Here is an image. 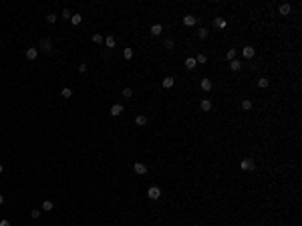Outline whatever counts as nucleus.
I'll list each match as a JSON object with an SVG mask.
<instances>
[{
  "instance_id": "dca6fc26",
  "label": "nucleus",
  "mask_w": 302,
  "mask_h": 226,
  "mask_svg": "<svg viewBox=\"0 0 302 226\" xmlns=\"http://www.w3.org/2000/svg\"><path fill=\"white\" fill-rule=\"evenodd\" d=\"M81 18H83L81 14H73V16H71V22H73V24H81Z\"/></svg>"
},
{
  "instance_id": "393cba45",
  "label": "nucleus",
  "mask_w": 302,
  "mask_h": 226,
  "mask_svg": "<svg viewBox=\"0 0 302 226\" xmlns=\"http://www.w3.org/2000/svg\"><path fill=\"white\" fill-rule=\"evenodd\" d=\"M93 43H97V45L103 43V36H101V34H93Z\"/></svg>"
},
{
  "instance_id": "4be33fe9",
  "label": "nucleus",
  "mask_w": 302,
  "mask_h": 226,
  "mask_svg": "<svg viewBox=\"0 0 302 226\" xmlns=\"http://www.w3.org/2000/svg\"><path fill=\"white\" fill-rule=\"evenodd\" d=\"M105 45H107V46H115V38H113V36H107V38H105Z\"/></svg>"
},
{
  "instance_id": "72a5a7b5",
  "label": "nucleus",
  "mask_w": 302,
  "mask_h": 226,
  "mask_svg": "<svg viewBox=\"0 0 302 226\" xmlns=\"http://www.w3.org/2000/svg\"><path fill=\"white\" fill-rule=\"evenodd\" d=\"M40 216V210H32V218H38Z\"/></svg>"
},
{
  "instance_id": "f03ea898",
  "label": "nucleus",
  "mask_w": 302,
  "mask_h": 226,
  "mask_svg": "<svg viewBox=\"0 0 302 226\" xmlns=\"http://www.w3.org/2000/svg\"><path fill=\"white\" fill-rule=\"evenodd\" d=\"M121 113H123V105H121V103H115V105L111 107V115L117 117V115H121Z\"/></svg>"
},
{
  "instance_id": "bb28decb",
  "label": "nucleus",
  "mask_w": 302,
  "mask_h": 226,
  "mask_svg": "<svg viewBox=\"0 0 302 226\" xmlns=\"http://www.w3.org/2000/svg\"><path fill=\"white\" fill-rule=\"evenodd\" d=\"M197 34H200V38H205V36H208V30H205V28H200Z\"/></svg>"
},
{
  "instance_id": "6e6552de",
  "label": "nucleus",
  "mask_w": 302,
  "mask_h": 226,
  "mask_svg": "<svg viewBox=\"0 0 302 226\" xmlns=\"http://www.w3.org/2000/svg\"><path fill=\"white\" fill-rule=\"evenodd\" d=\"M40 46H43V51H46V53H50V51H53L50 41H40Z\"/></svg>"
},
{
  "instance_id": "9b49d317",
  "label": "nucleus",
  "mask_w": 302,
  "mask_h": 226,
  "mask_svg": "<svg viewBox=\"0 0 302 226\" xmlns=\"http://www.w3.org/2000/svg\"><path fill=\"white\" fill-rule=\"evenodd\" d=\"M173 81H175L173 77H165V79H163V87H165V89H169V87H173Z\"/></svg>"
},
{
  "instance_id": "20e7f679",
  "label": "nucleus",
  "mask_w": 302,
  "mask_h": 226,
  "mask_svg": "<svg viewBox=\"0 0 302 226\" xmlns=\"http://www.w3.org/2000/svg\"><path fill=\"white\" fill-rule=\"evenodd\" d=\"M240 168H242V170H254L256 166H254V162H252V159H244V162L240 164Z\"/></svg>"
},
{
  "instance_id": "c9c22d12",
  "label": "nucleus",
  "mask_w": 302,
  "mask_h": 226,
  "mask_svg": "<svg viewBox=\"0 0 302 226\" xmlns=\"http://www.w3.org/2000/svg\"><path fill=\"white\" fill-rule=\"evenodd\" d=\"M2 202H4V196H2V194H0V204H2Z\"/></svg>"
},
{
  "instance_id": "aec40b11",
  "label": "nucleus",
  "mask_w": 302,
  "mask_h": 226,
  "mask_svg": "<svg viewBox=\"0 0 302 226\" xmlns=\"http://www.w3.org/2000/svg\"><path fill=\"white\" fill-rule=\"evenodd\" d=\"M216 26L218 28H226V20L224 18H216Z\"/></svg>"
},
{
  "instance_id": "39448f33",
  "label": "nucleus",
  "mask_w": 302,
  "mask_h": 226,
  "mask_svg": "<svg viewBox=\"0 0 302 226\" xmlns=\"http://www.w3.org/2000/svg\"><path fill=\"white\" fill-rule=\"evenodd\" d=\"M135 172H137V174H145L147 166H145V164H141V162H137V164H135Z\"/></svg>"
},
{
  "instance_id": "c85d7f7f",
  "label": "nucleus",
  "mask_w": 302,
  "mask_h": 226,
  "mask_svg": "<svg viewBox=\"0 0 302 226\" xmlns=\"http://www.w3.org/2000/svg\"><path fill=\"white\" fill-rule=\"evenodd\" d=\"M71 16H73V14H71V10H68V8H65V10H63V18H71Z\"/></svg>"
},
{
  "instance_id": "b1692460",
  "label": "nucleus",
  "mask_w": 302,
  "mask_h": 226,
  "mask_svg": "<svg viewBox=\"0 0 302 226\" xmlns=\"http://www.w3.org/2000/svg\"><path fill=\"white\" fill-rule=\"evenodd\" d=\"M43 210H46V212H48V210H53V202H48V200H46V202H43Z\"/></svg>"
},
{
  "instance_id": "c756f323",
  "label": "nucleus",
  "mask_w": 302,
  "mask_h": 226,
  "mask_svg": "<svg viewBox=\"0 0 302 226\" xmlns=\"http://www.w3.org/2000/svg\"><path fill=\"white\" fill-rule=\"evenodd\" d=\"M234 56H236V51H234V49H232V51H228V59H230V61H234Z\"/></svg>"
},
{
  "instance_id": "473e14b6",
  "label": "nucleus",
  "mask_w": 302,
  "mask_h": 226,
  "mask_svg": "<svg viewBox=\"0 0 302 226\" xmlns=\"http://www.w3.org/2000/svg\"><path fill=\"white\" fill-rule=\"evenodd\" d=\"M195 61H197V63H205L208 59H205V55H200V56H197V59H195Z\"/></svg>"
},
{
  "instance_id": "2eb2a0df",
  "label": "nucleus",
  "mask_w": 302,
  "mask_h": 226,
  "mask_svg": "<svg viewBox=\"0 0 302 226\" xmlns=\"http://www.w3.org/2000/svg\"><path fill=\"white\" fill-rule=\"evenodd\" d=\"M135 121H137V125H145L147 123V117H145V115H137Z\"/></svg>"
},
{
  "instance_id": "7c9ffc66",
  "label": "nucleus",
  "mask_w": 302,
  "mask_h": 226,
  "mask_svg": "<svg viewBox=\"0 0 302 226\" xmlns=\"http://www.w3.org/2000/svg\"><path fill=\"white\" fill-rule=\"evenodd\" d=\"M46 20H48V22H55V20H56V14H48V16H46Z\"/></svg>"
},
{
  "instance_id": "f3484780",
  "label": "nucleus",
  "mask_w": 302,
  "mask_h": 226,
  "mask_svg": "<svg viewBox=\"0 0 302 226\" xmlns=\"http://www.w3.org/2000/svg\"><path fill=\"white\" fill-rule=\"evenodd\" d=\"M61 95H63V97H65V99H68V97H71V95H73V91L68 89V87H65V89L61 91Z\"/></svg>"
},
{
  "instance_id": "2f4dec72",
  "label": "nucleus",
  "mask_w": 302,
  "mask_h": 226,
  "mask_svg": "<svg viewBox=\"0 0 302 226\" xmlns=\"http://www.w3.org/2000/svg\"><path fill=\"white\" fill-rule=\"evenodd\" d=\"M85 71H87V65H85V63H81V65H79V73H85Z\"/></svg>"
},
{
  "instance_id": "7ed1b4c3",
  "label": "nucleus",
  "mask_w": 302,
  "mask_h": 226,
  "mask_svg": "<svg viewBox=\"0 0 302 226\" xmlns=\"http://www.w3.org/2000/svg\"><path fill=\"white\" fill-rule=\"evenodd\" d=\"M242 55L246 56V59H252L254 56V46H244L242 49Z\"/></svg>"
},
{
  "instance_id": "9d476101",
  "label": "nucleus",
  "mask_w": 302,
  "mask_h": 226,
  "mask_svg": "<svg viewBox=\"0 0 302 226\" xmlns=\"http://www.w3.org/2000/svg\"><path fill=\"white\" fill-rule=\"evenodd\" d=\"M195 65H197V61H195V59H191V56L185 61V69H195Z\"/></svg>"
},
{
  "instance_id": "f8f14e48",
  "label": "nucleus",
  "mask_w": 302,
  "mask_h": 226,
  "mask_svg": "<svg viewBox=\"0 0 302 226\" xmlns=\"http://www.w3.org/2000/svg\"><path fill=\"white\" fill-rule=\"evenodd\" d=\"M201 89H203V91H210V89H212V81H210V79H203V81H201Z\"/></svg>"
},
{
  "instance_id": "cd10ccee",
  "label": "nucleus",
  "mask_w": 302,
  "mask_h": 226,
  "mask_svg": "<svg viewBox=\"0 0 302 226\" xmlns=\"http://www.w3.org/2000/svg\"><path fill=\"white\" fill-rule=\"evenodd\" d=\"M258 85H260L262 89H264V87H268V79H260V81H258Z\"/></svg>"
},
{
  "instance_id": "6ab92c4d",
  "label": "nucleus",
  "mask_w": 302,
  "mask_h": 226,
  "mask_svg": "<svg viewBox=\"0 0 302 226\" xmlns=\"http://www.w3.org/2000/svg\"><path fill=\"white\" fill-rule=\"evenodd\" d=\"M290 12V4H282L280 6V14H288Z\"/></svg>"
},
{
  "instance_id": "4468645a",
  "label": "nucleus",
  "mask_w": 302,
  "mask_h": 226,
  "mask_svg": "<svg viewBox=\"0 0 302 226\" xmlns=\"http://www.w3.org/2000/svg\"><path fill=\"white\" fill-rule=\"evenodd\" d=\"M201 109H203V111H210V109H212V101L203 99V101H201Z\"/></svg>"
},
{
  "instance_id": "423d86ee",
  "label": "nucleus",
  "mask_w": 302,
  "mask_h": 226,
  "mask_svg": "<svg viewBox=\"0 0 302 226\" xmlns=\"http://www.w3.org/2000/svg\"><path fill=\"white\" fill-rule=\"evenodd\" d=\"M36 56H38V51H36V49H28V51H26V59H30V61H34Z\"/></svg>"
},
{
  "instance_id": "1a4fd4ad",
  "label": "nucleus",
  "mask_w": 302,
  "mask_h": 226,
  "mask_svg": "<svg viewBox=\"0 0 302 226\" xmlns=\"http://www.w3.org/2000/svg\"><path fill=\"white\" fill-rule=\"evenodd\" d=\"M161 33H163L161 24H153V26H151V34H155V36H157V34H161Z\"/></svg>"
},
{
  "instance_id": "f257e3e1",
  "label": "nucleus",
  "mask_w": 302,
  "mask_h": 226,
  "mask_svg": "<svg viewBox=\"0 0 302 226\" xmlns=\"http://www.w3.org/2000/svg\"><path fill=\"white\" fill-rule=\"evenodd\" d=\"M147 196H149V198H151V200H157V198H159V196H161V190H159V188H157V186H151V188H149V190H147Z\"/></svg>"
},
{
  "instance_id": "a211bd4d",
  "label": "nucleus",
  "mask_w": 302,
  "mask_h": 226,
  "mask_svg": "<svg viewBox=\"0 0 302 226\" xmlns=\"http://www.w3.org/2000/svg\"><path fill=\"white\" fill-rule=\"evenodd\" d=\"M242 109H244V111H250V109H252V101H248V99L242 101Z\"/></svg>"
},
{
  "instance_id": "a878e982",
  "label": "nucleus",
  "mask_w": 302,
  "mask_h": 226,
  "mask_svg": "<svg viewBox=\"0 0 302 226\" xmlns=\"http://www.w3.org/2000/svg\"><path fill=\"white\" fill-rule=\"evenodd\" d=\"M123 97H127V99L133 97V91H131V89H123Z\"/></svg>"
},
{
  "instance_id": "412c9836",
  "label": "nucleus",
  "mask_w": 302,
  "mask_h": 226,
  "mask_svg": "<svg viewBox=\"0 0 302 226\" xmlns=\"http://www.w3.org/2000/svg\"><path fill=\"white\" fill-rule=\"evenodd\" d=\"M123 56H125V59H131V56H133V49H125Z\"/></svg>"
},
{
  "instance_id": "0eeeda50",
  "label": "nucleus",
  "mask_w": 302,
  "mask_h": 226,
  "mask_svg": "<svg viewBox=\"0 0 302 226\" xmlns=\"http://www.w3.org/2000/svg\"><path fill=\"white\" fill-rule=\"evenodd\" d=\"M183 24L185 26H193L195 24V16H183Z\"/></svg>"
},
{
  "instance_id": "f704fd0d",
  "label": "nucleus",
  "mask_w": 302,
  "mask_h": 226,
  "mask_svg": "<svg viewBox=\"0 0 302 226\" xmlns=\"http://www.w3.org/2000/svg\"><path fill=\"white\" fill-rule=\"evenodd\" d=\"M0 226H10V222L8 220H0Z\"/></svg>"
},
{
  "instance_id": "5701e85b",
  "label": "nucleus",
  "mask_w": 302,
  "mask_h": 226,
  "mask_svg": "<svg viewBox=\"0 0 302 226\" xmlns=\"http://www.w3.org/2000/svg\"><path fill=\"white\" fill-rule=\"evenodd\" d=\"M163 45H165V49H173V45H175V43H173V38H165V43H163Z\"/></svg>"
},
{
  "instance_id": "e433bc0d",
  "label": "nucleus",
  "mask_w": 302,
  "mask_h": 226,
  "mask_svg": "<svg viewBox=\"0 0 302 226\" xmlns=\"http://www.w3.org/2000/svg\"><path fill=\"white\" fill-rule=\"evenodd\" d=\"M0 174H2V166H0Z\"/></svg>"
},
{
  "instance_id": "ddd939ff",
  "label": "nucleus",
  "mask_w": 302,
  "mask_h": 226,
  "mask_svg": "<svg viewBox=\"0 0 302 226\" xmlns=\"http://www.w3.org/2000/svg\"><path fill=\"white\" fill-rule=\"evenodd\" d=\"M230 67H232V71H240V69H242V63H240V61H236V59H234V61L230 63Z\"/></svg>"
}]
</instances>
